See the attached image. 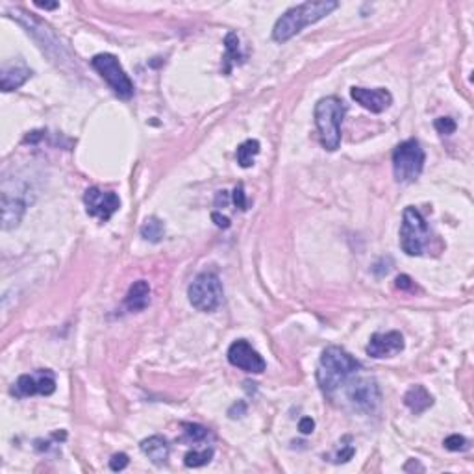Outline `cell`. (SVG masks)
Instances as JSON below:
<instances>
[{
    "mask_svg": "<svg viewBox=\"0 0 474 474\" xmlns=\"http://www.w3.org/2000/svg\"><path fill=\"white\" fill-rule=\"evenodd\" d=\"M337 6L335 0H320V2H304V4L291 8L276 21L272 39L276 43H286L291 37H295L299 32H302L306 26L315 25L317 21L325 19L326 15L337 10Z\"/></svg>",
    "mask_w": 474,
    "mask_h": 474,
    "instance_id": "1",
    "label": "cell"
},
{
    "mask_svg": "<svg viewBox=\"0 0 474 474\" xmlns=\"http://www.w3.org/2000/svg\"><path fill=\"white\" fill-rule=\"evenodd\" d=\"M362 369V363L350 356L341 347H328L320 356V365L317 371V382L325 393H334L343 386L352 374Z\"/></svg>",
    "mask_w": 474,
    "mask_h": 474,
    "instance_id": "2",
    "label": "cell"
},
{
    "mask_svg": "<svg viewBox=\"0 0 474 474\" xmlns=\"http://www.w3.org/2000/svg\"><path fill=\"white\" fill-rule=\"evenodd\" d=\"M347 106L337 97L320 98L315 104V125L319 130L320 143L326 150L334 152L341 145V125Z\"/></svg>",
    "mask_w": 474,
    "mask_h": 474,
    "instance_id": "3",
    "label": "cell"
},
{
    "mask_svg": "<svg viewBox=\"0 0 474 474\" xmlns=\"http://www.w3.org/2000/svg\"><path fill=\"white\" fill-rule=\"evenodd\" d=\"M424 150L417 139H407L393 152V173L400 184H412L424 169Z\"/></svg>",
    "mask_w": 474,
    "mask_h": 474,
    "instance_id": "4",
    "label": "cell"
},
{
    "mask_svg": "<svg viewBox=\"0 0 474 474\" xmlns=\"http://www.w3.org/2000/svg\"><path fill=\"white\" fill-rule=\"evenodd\" d=\"M187 296L195 310L204 311V313L215 311L219 306L223 304V282H221V278L215 272H200L191 282V286L187 289Z\"/></svg>",
    "mask_w": 474,
    "mask_h": 474,
    "instance_id": "5",
    "label": "cell"
},
{
    "mask_svg": "<svg viewBox=\"0 0 474 474\" xmlns=\"http://www.w3.org/2000/svg\"><path fill=\"white\" fill-rule=\"evenodd\" d=\"M430 241V228L422 213L413 206H407L402 215L400 247L407 256H421Z\"/></svg>",
    "mask_w": 474,
    "mask_h": 474,
    "instance_id": "6",
    "label": "cell"
},
{
    "mask_svg": "<svg viewBox=\"0 0 474 474\" xmlns=\"http://www.w3.org/2000/svg\"><path fill=\"white\" fill-rule=\"evenodd\" d=\"M93 69L100 74L110 88L122 98H130L134 95V82L130 80V76L126 74V71L122 69V65L119 63L117 56L113 54H97L95 58L91 59Z\"/></svg>",
    "mask_w": 474,
    "mask_h": 474,
    "instance_id": "7",
    "label": "cell"
},
{
    "mask_svg": "<svg viewBox=\"0 0 474 474\" xmlns=\"http://www.w3.org/2000/svg\"><path fill=\"white\" fill-rule=\"evenodd\" d=\"M347 397H349L350 404L354 410L363 413H374L382 402V395H380V387H378L374 378H356L349 383L347 389Z\"/></svg>",
    "mask_w": 474,
    "mask_h": 474,
    "instance_id": "8",
    "label": "cell"
},
{
    "mask_svg": "<svg viewBox=\"0 0 474 474\" xmlns=\"http://www.w3.org/2000/svg\"><path fill=\"white\" fill-rule=\"evenodd\" d=\"M83 204L91 217L108 223L121 208V199L113 191H102L100 187H89L83 195Z\"/></svg>",
    "mask_w": 474,
    "mask_h": 474,
    "instance_id": "9",
    "label": "cell"
},
{
    "mask_svg": "<svg viewBox=\"0 0 474 474\" xmlns=\"http://www.w3.org/2000/svg\"><path fill=\"white\" fill-rule=\"evenodd\" d=\"M54 391H56V376L49 369H37L32 374H23L13 387L17 397H34V395L49 397Z\"/></svg>",
    "mask_w": 474,
    "mask_h": 474,
    "instance_id": "10",
    "label": "cell"
},
{
    "mask_svg": "<svg viewBox=\"0 0 474 474\" xmlns=\"http://www.w3.org/2000/svg\"><path fill=\"white\" fill-rule=\"evenodd\" d=\"M228 362L232 363L233 367L252 374H262L267 367L265 359L260 356L256 349H252V345L245 341V339H237V341L230 345Z\"/></svg>",
    "mask_w": 474,
    "mask_h": 474,
    "instance_id": "11",
    "label": "cell"
},
{
    "mask_svg": "<svg viewBox=\"0 0 474 474\" xmlns=\"http://www.w3.org/2000/svg\"><path fill=\"white\" fill-rule=\"evenodd\" d=\"M404 350V337L400 332H386V334H374L367 345V354L371 358H391L395 354Z\"/></svg>",
    "mask_w": 474,
    "mask_h": 474,
    "instance_id": "12",
    "label": "cell"
},
{
    "mask_svg": "<svg viewBox=\"0 0 474 474\" xmlns=\"http://www.w3.org/2000/svg\"><path fill=\"white\" fill-rule=\"evenodd\" d=\"M350 97L358 102V104H362V106L365 108V110H369L371 113L386 112L393 102V95L387 91L386 88H376V89L352 88L350 89Z\"/></svg>",
    "mask_w": 474,
    "mask_h": 474,
    "instance_id": "13",
    "label": "cell"
},
{
    "mask_svg": "<svg viewBox=\"0 0 474 474\" xmlns=\"http://www.w3.org/2000/svg\"><path fill=\"white\" fill-rule=\"evenodd\" d=\"M26 208H28V202L21 195L11 197L8 191H2V228L11 230L19 226L25 217Z\"/></svg>",
    "mask_w": 474,
    "mask_h": 474,
    "instance_id": "14",
    "label": "cell"
},
{
    "mask_svg": "<svg viewBox=\"0 0 474 474\" xmlns=\"http://www.w3.org/2000/svg\"><path fill=\"white\" fill-rule=\"evenodd\" d=\"M126 308L130 311H143L149 308L150 304V286L146 280L134 282L126 293L125 299Z\"/></svg>",
    "mask_w": 474,
    "mask_h": 474,
    "instance_id": "15",
    "label": "cell"
},
{
    "mask_svg": "<svg viewBox=\"0 0 474 474\" xmlns=\"http://www.w3.org/2000/svg\"><path fill=\"white\" fill-rule=\"evenodd\" d=\"M32 71L25 65H11V67H4L2 71V76H0V88L2 91H13V89H19L21 86H25L32 78Z\"/></svg>",
    "mask_w": 474,
    "mask_h": 474,
    "instance_id": "16",
    "label": "cell"
},
{
    "mask_svg": "<svg viewBox=\"0 0 474 474\" xmlns=\"http://www.w3.org/2000/svg\"><path fill=\"white\" fill-rule=\"evenodd\" d=\"M141 452L154 465H163L169 458V443L161 436H152L141 441Z\"/></svg>",
    "mask_w": 474,
    "mask_h": 474,
    "instance_id": "17",
    "label": "cell"
},
{
    "mask_svg": "<svg viewBox=\"0 0 474 474\" xmlns=\"http://www.w3.org/2000/svg\"><path fill=\"white\" fill-rule=\"evenodd\" d=\"M404 404L412 410L415 415H421L426 410H430L434 406V397L426 391V387L413 386L410 391L404 395Z\"/></svg>",
    "mask_w": 474,
    "mask_h": 474,
    "instance_id": "18",
    "label": "cell"
},
{
    "mask_svg": "<svg viewBox=\"0 0 474 474\" xmlns=\"http://www.w3.org/2000/svg\"><path fill=\"white\" fill-rule=\"evenodd\" d=\"M224 47H226V54H224V59H223V73L228 76V74L232 73V65H236V63H239L243 59L241 47H239V37H237V34L230 32V34L224 37Z\"/></svg>",
    "mask_w": 474,
    "mask_h": 474,
    "instance_id": "19",
    "label": "cell"
},
{
    "mask_svg": "<svg viewBox=\"0 0 474 474\" xmlns=\"http://www.w3.org/2000/svg\"><path fill=\"white\" fill-rule=\"evenodd\" d=\"M260 154V141L248 139L237 146V163L241 165L243 169H248L254 165V158Z\"/></svg>",
    "mask_w": 474,
    "mask_h": 474,
    "instance_id": "20",
    "label": "cell"
},
{
    "mask_svg": "<svg viewBox=\"0 0 474 474\" xmlns=\"http://www.w3.org/2000/svg\"><path fill=\"white\" fill-rule=\"evenodd\" d=\"M141 237L145 239V241L150 243H160L165 236V226L158 217H149L141 226Z\"/></svg>",
    "mask_w": 474,
    "mask_h": 474,
    "instance_id": "21",
    "label": "cell"
},
{
    "mask_svg": "<svg viewBox=\"0 0 474 474\" xmlns=\"http://www.w3.org/2000/svg\"><path fill=\"white\" fill-rule=\"evenodd\" d=\"M213 458V449H204V450H191L187 452L184 458L185 467L189 469H199V467H204V465H208Z\"/></svg>",
    "mask_w": 474,
    "mask_h": 474,
    "instance_id": "22",
    "label": "cell"
},
{
    "mask_svg": "<svg viewBox=\"0 0 474 474\" xmlns=\"http://www.w3.org/2000/svg\"><path fill=\"white\" fill-rule=\"evenodd\" d=\"M184 432L185 436L189 437L191 441H195V443H199V441H204L206 437H208V428L202 424H195V422H184Z\"/></svg>",
    "mask_w": 474,
    "mask_h": 474,
    "instance_id": "23",
    "label": "cell"
},
{
    "mask_svg": "<svg viewBox=\"0 0 474 474\" xmlns=\"http://www.w3.org/2000/svg\"><path fill=\"white\" fill-rule=\"evenodd\" d=\"M443 445L450 452H460V450L469 449V441L465 439L463 436H460V434H452V436H449L443 441Z\"/></svg>",
    "mask_w": 474,
    "mask_h": 474,
    "instance_id": "24",
    "label": "cell"
},
{
    "mask_svg": "<svg viewBox=\"0 0 474 474\" xmlns=\"http://www.w3.org/2000/svg\"><path fill=\"white\" fill-rule=\"evenodd\" d=\"M434 126H436L437 134H441V136H452L456 128H458L454 119H450V117H439V119H436Z\"/></svg>",
    "mask_w": 474,
    "mask_h": 474,
    "instance_id": "25",
    "label": "cell"
},
{
    "mask_svg": "<svg viewBox=\"0 0 474 474\" xmlns=\"http://www.w3.org/2000/svg\"><path fill=\"white\" fill-rule=\"evenodd\" d=\"M130 460H128V456L125 452H119V454H113L112 460H110V469L113 473H119V470H125L128 467Z\"/></svg>",
    "mask_w": 474,
    "mask_h": 474,
    "instance_id": "26",
    "label": "cell"
},
{
    "mask_svg": "<svg viewBox=\"0 0 474 474\" xmlns=\"http://www.w3.org/2000/svg\"><path fill=\"white\" fill-rule=\"evenodd\" d=\"M232 200H233V204H236L237 208L241 209V212H245V209H247V206H248L247 195H245V187H243V184H239L236 189H233Z\"/></svg>",
    "mask_w": 474,
    "mask_h": 474,
    "instance_id": "27",
    "label": "cell"
},
{
    "mask_svg": "<svg viewBox=\"0 0 474 474\" xmlns=\"http://www.w3.org/2000/svg\"><path fill=\"white\" fill-rule=\"evenodd\" d=\"M354 452H356V449H354L352 445H347V446H341V450H337V454H335V463H347V461L352 460Z\"/></svg>",
    "mask_w": 474,
    "mask_h": 474,
    "instance_id": "28",
    "label": "cell"
},
{
    "mask_svg": "<svg viewBox=\"0 0 474 474\" xmlns=\"http://www.w3.org/2000/svg\"><path fill=\"white\" fill-rule=\"evenodd\" d=\"M299 430H300V434H304V436H310L311 432L315 430V421L311 419V417H304V419H300Z\"/></svg>",
    "mask_w": 474,
    "mask_h": 474,
    "instance_id": "29",
    "label": "cell"
},
{
    "mask_svg": "<svg viewBox=\"0 0 474 474\" xmlns=\"http://www.w3.org/2000/svg\"><path fill=\"white\" fill-rule=\"evenodd\" d=\"M397 287L398 289H404V291H410V289H413V287H415V284H413V280L412 278H410V276L407 274H400V276H397Z\"/></svg>",
    "mask_w": 474,
    "mask_h": 474,
    "instance_id": "30",
    "label": "cell"
},
{
    "mask_svg": "<svg viewBox=\"0 0 474 474\" xmlns=\"http://www.w3.org/2000/svg\"><path fill=\"white\" fill-rule=\"evenodd\" d=\"M212 219L215 221V224H217L219 228H230V219L228 217H223L221 213H212Z\"/></svg>",
    "mask_w": 474,
    "mask_h": 474,
    "instance_id": "31",
    "label": "cell"
},
{
    "mask_svg": "<svg viewBox=\"0 0 474 474\" xmlns=\"http://www.w3.org/2000/svg\"><path fill=\"white\" fill-rule=\"evenodd\" d=\"M236 412L239 413V417L245 415V412H247V406H245V402H239V404H233L232 410H230V412H228V415L232 417Z\"/></svg>",
    "mask_w": 474,
    "mask_h": 474,
    "instance_id": "32",
    "label": "cell"
},
{
    "mask_svg": "<svg viewBox=\"0 0 474 474\" xmlns=\"http://www.w3.org/2000/svg\"><path fill=\"white\" fill-rule=\"evenodd\" d=\"M228 193L226 191H219L217 193V197H215V206H217V208H221V204H223V208L224 206H226L228 204Z\"/></svg>",
    "mask_w": 474,
    "mask_h": 474,
    "instance_id": "33",
    "label": "cell"
},
{
    "mask_svg": "<svg viewBox=\"0 0 474 474\" xmlns=\"http://www.w3.org/2000/svg\"><path fill=\"white\" fill-rule=\"evenodd\" d=\"M35 6L43 8V10H56V8H59L58 2H35Z\"/></svg>",
    "mask_w": 474,
    "mask_h": 474,
    "instance_id": "34",
    "label": "cell"
}]
</instances>
